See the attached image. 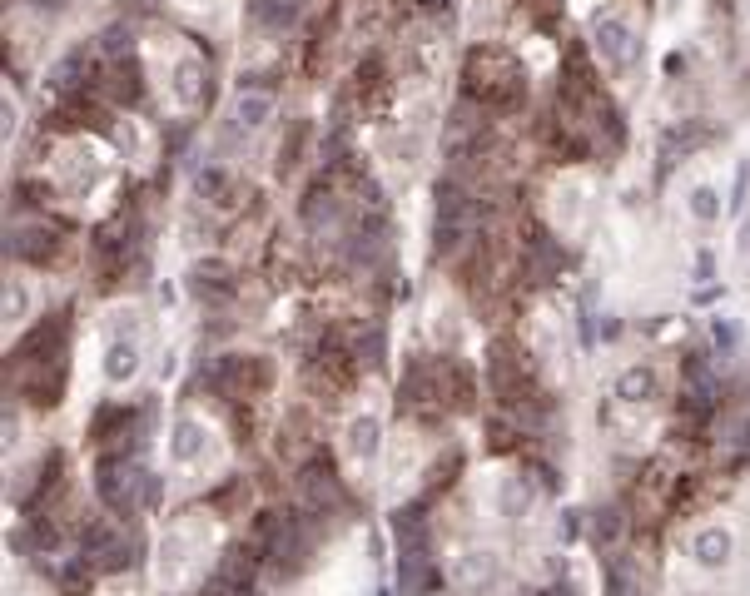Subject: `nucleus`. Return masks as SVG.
Wrapping results in <instances>:
<instances>
[{
	"instance_id": "nucleus-1",
	"label": "nucleus",
	"mask_w": 750,
	"mask_h": 596,
	"mask_svg": "<svg viewBox=\"0 0 750 596\" xmlns=\"http://www.w3.org/2000/svg\"><path fill=\"white\" fill-rule=\"evenodd\" d=\"M592 50L601 55V65H606L611 75H626V70L641 60L636 25H631V20H621V15H611V10H601L597 20H592Z\"/></svg>"
},
{
	"instance_id": "nucleus-2",
	"label": "nucleus",
	"mask_w": 750,
	"mask_h": 596,
	"mask_svg": "<svg viewBox=\"0 0 750 596\" xmlns=\"http://www.w3.org/2000/svg\"><path fill=\"white\" fill-rule=\"evenodd\" d=\"M140 368H145L140 338H135L130 328H115V333L105 338V348H100V378H105L110 388H130V383L140 378Z\"/></svg>"
},
{
	"instance_id": "nucleus-3",
	"label": "nucleus",
	"mask_w": 750,
	"mask_h": 596,
	"mask_svg": "<svg viewBox=\"0 0 750 596\" xmlns=\"http://www.w3.org/2000/svg\"><path fill=\"white\" fill-rule=\"evenodd\" d=\"M691 562H696L701 572H726V567L736 562V537H731V527H721V522L696 527V537H691Z\"/></svg>"
},
{
	"instance_id": "nucleus-4",
	"label": "nucleus",
	"mask_w": 750,
	"mask_h": 596,
	"mask_svg": "<svg viewBox=\"0 0 750 596\" xmlns=\"http://www.w3.org/2000/svg\"><path fill=\"white\" fill-rule=\"evenodd\" d=\"M209 452H214V433H209L194 413H184V418L174 423V433H169V457H174L179 467H204Z\"/></svg>"
},
{
	"instance_id": "nucleus-5",
	"label": "nucleus",
	"mask_w": 750,
	"mask_h": 596,
	"mask_svg": "<svg viewBox=\"0 0 750 596\" xmlns=\"http://www.w3.org/2000/svg\"><path fill=\"white\" fill-rule=\"evenodd\" d=\"M343 452H348V462L353 467H373L378 457H383V423L373 418V413H358L348 428H343Z\"/></svg>"
},
{
	"instance_id": "nucleus-6",
	"label": "nucleus",
	"mask_w": 750,
	"mask_h": 596,
	"mask_svg": "<svg viewBox=\"0 0 750 596\" xmlns=\"http://www.w3.org/2000/svg\"><path fill=\"white\" fill-rule=\"evenodd\" d=\"M497 552H487V547H467V552H457L452 557V582L462 587V592H487L492 582H497Z\"/></svg>"
},
{
	"instance_id": "nucleus-7",
	"label": "nucleus",
	"mask_w": 750,
	"mask_h": 596,
	"mask_svg": "<svg viewBox=\"0 0 750 596\" xmlns=\"http://www.w3.org/2000/svg\"><path fill=\"white\" fill-rule=\"evenodd\" d=\"M656 388H661V378H656V368H651V363H631V368H621V373H616V398H621V403H631V408L651 403V398H656Z\"/></svg>"
},
{
	"instance_id": "nucleus-8",
	"label": "nucleus",
	"mask_w": 750,
	"mask_h": 596,
	"mask_svg": "<svg viewBox=\"0 0 750 596\" xmlns=\"http://www.w3.org/2000/svg\"><path fill=\"white\" fill-rule=\"evenodd\" d=\"M234 130L239 135H254V130H264L269 120H274V100L269 95H259V90H244L239 100H234Z\"/></svg>"
},
{
	"instance_id": "nucleus-9",
	"label": "nucleus",
	"mask_w": 750,
	"mask_h": 596,
	"mask_svg": "<svg viewBox=\"0 0 750 596\" xmlns=\"http://www.w3.org/2000/svg\"><path fill=\"white\" fill-rule=\"evenodd\" d=\"M189 294L204 298V303H219V298L229 294V269H224L219 259H199V264L189 269Z\"/></svg>"
},
{
	"instance_id": "nucleus-10",
	"label": "nucleus",
	"mask_w": 750,
	"mask_h": 596,
	"mask_svg": "<svg viewBox=\"0 0 750 596\" xmlns=\"http://www.w3.org/2000/svg\"><path fill=\"white\" fill-rule=\"evenodd\" d=\"M90 562H95V567H125V562H130V547H125L115 532H90Z\"/></svg>"
},
{
	"instance_id": "nucleus-11",
	"label": "nucleus",
	"mask_w": 750,
	"mask_h": 596,
	"mask_svg": "<svg viewBox=\"0 0 750 596\" xmlns=\"http://www.w3.org/2000/svg\"><path fill=\"white\" fill-rule=\"evenodd\" d=\"M527 497H532V492H527L522 477H502V482H497V512H502L507 522H517V517L527 512Z\"/></svg>"
},
{
	"instance_id": "nucleus-12",
	"label": "nucleus",
	"mask_w": 750,
	"mask_h": 596,
	"mask_svg": "<svg viewBox=\"0 0 750 596\" xmlns=\"http://www.w3.org/2000/svg\"><path fill=\"white\" fill-rule=\"evenodd\" d=\"M686 209H691L696 224H716V219H721V194H716V184H696L691 199H686Z\"/></svg>"
},
{
	"instance_id": "nucleus-13",
	"label": "nucleus",
	"mask_w": 750,
	"mask_h": 596,
	"mask_svg": "<svg viewBox=\"0 0 750 596\" xmlns=\"http://www.w3.org/2000/svg\"><path fill=\"white\" fill-rule=\"evenodd\" d=\"M303 497H308V507H318V512L333 507V497H338V492H333V477H328V472H308V477H303Z\"/></svg>"
},
{
	"instance_id": "nucleus-14",
	"label": "nucleus",
	"mask_w": 750,
	"mask_h": 596,
	"mask_svg": "<svg viewBox=\"0 0 750 596\" xmlns=\"http://www.w3.org/2000/svg\"><path fill=\"white\" fill-rule=\"evenodd\" d=\"M30 313V289L20 284V279H5V323L10 328H20V318Z\"/></svg>"
},
{
	"instance_id": "nucleus-15",
	"label": "nucleus",
	"mask_w": 750,
	"mask_h": 596,
	"mask_svg": "<svg viewBox=\"0 0 750 596\" xmlns=\"http://www.w3.org/2000/svg\"><path fill=\"white\" fill-rule=\"evenodd\" d=\"M254 15L264 25H289L299 15V0H254Z\"/></svg>"
},
{
	"instance_id": "nucleus-16",
	"label": "nucleus",
	"mask_w": 750,
	"mask_h": 596,
	"mask_svg": "<svg viewBox=\"0 0 750 596\" xmlns=\"http://www.w3.org/2000/svg\"><path fill=\"white\" fill-rule=\"evenodd\" d=\"M194 189H199V199H219V194L229 189V169H219V164H209V169H199V179H194Z\"/></svg>"
},
{
	"instance_id": "nucleus-17",
	"label": "nucleus",
	"mask_w": 750,
	"mask_h": 596,
	"mask_svg": "<svg viewBox=\"0 0 750 596\" xmlns=\"http://www.w3.org/2000/svg\"><path fill=\"white\" fill-rule=\"evenodd\" d=\"M711 328H716V343H721V348H736V343H741V338H736V328H731L726 318H716Z\"/></svg>"
},
{
	"instance_id": "nucleus-18",
	"label": "nucleus",
	"mask_w": 750,
	"mask_h": 596,
	"mask_svg": "<svg viewBox=\"0 0 750 596\" xmlns=\"http://www.w3.org/2000/svg\"><path fill=\"white\" fill-rule=\"evenodd\" d=\"M711 274H716V259H711V254H701V259H696V279H701V284H706V279H711Z\"/></svg>"
},
{
	"instance_id": "nucleus-19",
	"label": "nucleus",
	"mask_w": 750,
	"mask_h": 596,
	"mask_svg": "<svg viewBox=\"0 0 750 596\" xmlns=\"http://www.w3.org/2000/svg\"><path fill=\"white\" fill-rule=\"evenodd\" d=\"M741 249H746V254H750V224H746V234H741Z\"/></svg>"
},
{
	"instance_id": "nucleus-20",
	"label": "nucleus",
	"mask_w": 750,
	"mask_h": 596,
	"mask_svg": "<svg viewBox=\"0 0 750 596\" xmlns=\"http://www.w3.org/2000/svg\"><path fill=\"white\" fill-rule=\"evenodd\" d=\"M35 5H40V10H50V5H60V0H35Z\"/></svg>"
}]
</instances>
